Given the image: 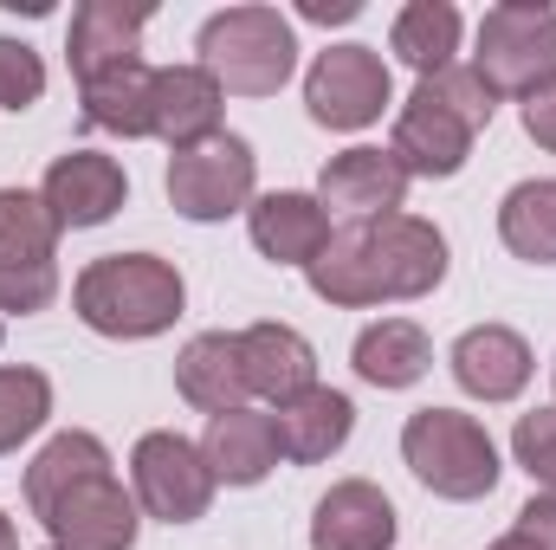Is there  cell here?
<instances>
[{
	"instance_id": "1",
	"label": "cell",
	"mask_w": 556,
	"mask_h": 550,
	"mask_svg": "<svg viewBox=\"0 0 556 550\" xmlns=\"http://www.w3.org/2000/svg\"><path fill=\"white\" fill-rule=\"evenodd\" d=\"M72 311L98 337L149 343V337L175 330V317L188 311V278L175 273L162 253H104V260H91L78 273Z\"/></svg>"
},
{
	"instance_id": "2",
	"label": "cell",
	"mask_w": 556,
	"mask_h": 550,
	"mask_svg": "<svg viewBox=\"0 0 556 550\" xmlns=\"http://www.w3.org/2000/svg\"><path fill=\"white\" fill-rule=\"evenodd\" d=\"M194 65L227 91V98H278L298 72V26L260 7V0H240V7H220L201 20L194 33Z\"/></svg>"
},
{
	"instance_id": "3",
	"label": "cell",
	"mask_w": 556,
	"mask_h": 550,
	"mask_svg": "<svg viewBox=\"0 0 556 550\" xmlns=\"http://www.w3.org/2000/svg\"><path fill=\"white\" fill-rule=\"evenodd\" d=\"M402 460L433 499H453V505H472V499H492L498 486V440L485 434V421L466 409H415L402 427Z\"/></svg>"
},
{
	"instance_id": "4",
	"label": "cell",
	"mask_w": 556,
	"mask_h": 550,
	"mask_svg": "<svg viewBox=\"0 0 556 550\" xmlns=\"http://www.w3.org/2000/svg\"><path fill=\"white\" fill-rule=\"evenodd\" d=\"M479 78L498 98H531L556 85V7L551 0H498L479 20V52H472Z\"/></svg>"
},
{
	"instance_id": "5",
	"label": "cell",
	"mask_w": 556,
	"mask_h": 550,
	"mask_svg": "<svg viewBox=\"0 0 556 550\" xmlns=\"http://www.w3.org/2000/svg\"><path fill=\"white\" fill-rule=\"evenodd\" d=\"M304 111H311L317 130H337V137H356V130L382 124V111H395L389 59L363 39L324 46L304 72Z\"/></svg>"
},
{
	"instance_id": "6",
	"label": "cell",
	"mask_w": 556,
	"mask_h": 550,
	"mask_svg": "<svg viewBox=\"0 0 556 550\" xmlns=\"http://www.w3.org/2000/svg\"><path fill=\"white\" fill-rule=\"evenodd\" d=\"M130 492H137L142 518H155V525H194V518H207L220 479H214L201 440H188L175 427H149L130 447Z\"/></svg>"
},
{
	"instance_id": "7",
	"label": "cell",
	"mask_w": 556,
	"mask_h": 550,
	"mask_svg": "<svg viewBox=\"0 0 556 550\" xmlns=\"http://www.w3.org/2000/svg\"><path fill=\"white\" fill-rule=\"evenodd\" d=\"M168 208L181 214V221H227V214H247L253 201H260V155H253V142L233 137V130H220L214 142H201V149H181V155H168Z\"/></svg>"
},
{
	"instance_id": "8",
	"label": "cell",
	"mask_w": 556,
	"mask_h": 550,
	"mask_svg": "<svg viewBox=\"0 0 556 550\" xmlns=\"http://www.w3.org/2000/svg\"><path fill=\"white\" fill-rule=\"evenodd\" d=\"M317 201H324L330 227H376L389 214H408V168L389 149L356 142V149H343V155L324 162Z\"/></svg>"
},
{
	"instance_id": "9",
	"label": "cell",
	"mask_w": 556,
	"mask_h": 550,
	"mask_svg": "<svg viewBox=\"0 0 556 550\" xmlns=\"http://www.w3.org/2000/svg\"><path fill=\"white\" fill-rule=\"evenodd\" d=\"M369 240V273L382 304H415L427 291L446 285V234L420 214H389L376 227H363Z\"/></svg>"
},
{
	"instance_id": "10",
	"label": "cell",
	"mask_w": 556,
	"mask_h": 550,
	"mask_svg": "<svg viewBox=\"0 0 556 550\" xmlns=\"http://www.w3.org/2000/svg\"><path fill=\"white\" fill-rule=\"evenodd\" d=\"M39 201L59 221V234H85V227H104V221L124 214L130 175L104 149H65V155H52V168L39 182Z\"/></svg>"
},
{
	"instance_id": "11",
	"label": "cell",
	"mask_w": 556,
	"mask_h": 550,
	"mask_svg": "<svg viewBox=\"0 0 556 550\" xmlns=\"http://www.w3.org/2000/svg\"><path fill=\"white\" fill-rule=\"evenodd\" d=\"M39 525H46L52 550H137L142 505L117 473H98V479L72 486Z\"/></svg>"
},
{
	"instance_id": "12",
	"label": "cell",
	"mask_w": 556,
	"mask_h": 550,
	"mask_svg": "<svg viewBox=\"0 0 556 550\" xmlns=\"http://www.w3.org/2000/svg\"><path fill=\"white\" fill-rule=\"evenodd\" d=\"M479 130L466 117H453L433 91H408V104H395V130H389V155L408 168V182H446L466 168Z\"/></svg>"
},
{
	"instance_id": "13",
	"label": "cell",
	"mask_w": 556,
	"mask_h": 550,
	"mask_svg": "<svg viewBox=\"0 0 556 550\" xmlns=\"http://www.w3.org/2000/svg\"><path fill=\"white\" fill-rule=\"evenodd\" d=\"M446 370H453V383H459L472 402L498 409V402H518V396L531 389L538 357H531L525 330H511V324H472V330L453 337Z\"/></svg>"
},
{
	"instance_id": "14",
	"label": "cell",
	"mask_w": 556,
	"mask_h": 550,
	"mask_svg": "<svg viewBox=\"0 0 556 550\" xmlns=\"http://www.w3.org/2000/svg\"><path fill=\"white\" fill-rule=\"evenodd\" d=\"M227 130V91L201 72V65H162L155 72V98H149V137L181 149H201Z\"/></svg>"
},
{
	"instance_id": "15",
	"label": "cell",
	"mask_w": 556,
	"mask_h": 550,
	"mask_svg": "<svg viewBox=\"0 0 556 550\" xmlns=\"http://www.w3.org/2000/svg\"><path fill=\"white\" fill-rule=\"evenodd\" d=\"M247 234H253V247L273 260V266H311L324 247H330V214H324V201L317 195H304V188H273V195H260L253 208H247Z\"/></svg>"
},
{
	"instance_id": "16",
	"label": "cell",
	"mask_w": 556,
	"mask_h": 550,
	"mask_svg": "<svg viewBox=\"0 0 556 550\" xmlns=\"http://www.w3.org/2000/svg\"><path fill=\"white\" fill-rule=\"evenodd\" d=\"M395 505L376 479H337L311 512V550H395Z\"/></svg>"
},
{
	"instance_id": "17",
	"label": "cell",
	"mask_w": 556,
	"mask_h": 550,
	"mask_svg": "<svg viewBox=\"0 0 556 550\" xmlns=\"http://www.w3.org/2000/svg\"><path fill=\"white\" fill-rule=\"evenodd\" d=\"M175 389L188 409H201L207 421L227 409H247L253 389H247V357H240V330H201L181 343L175 357Z\"/></svg>"
},
{
	"instance_id": "18",
	"label": "cell",
	"mask_w": 556,
	"mask_h": 550,
	"mask_svg": "<svg viewBox=\"0 0 556 550\" xmlns=\"http://www.w3.org/2000/svg\"><path fill=\"white\" fill-rule=\"evenodd\" d=\"M142 33H149V7H124V0H85L72 13V33H65V59H72V78H98L111 65H137L142 59Z\"/></svg>"
},
{
	"instance_id": "19",
	"label": "cell",
	"mask_w": 556,
	"mask_h": 550,
	"mask_svg": "<svg viewBox=\"0 0 556 550\" xmlns=\"http://www.w3.org/2000/svg\"><path fill=\"white\" fill-rule=\"evenodd\" d=\"M240 357H247V389L260 402H273V409L298 402L304 389H317V350L291 324H247L240 330Z\"/></svg>"
},
{
	"instance_id": "20",
	"label": "cell",
	"mask_w": 556,
	"mask_h": 550,
	"mask_svg": "<svg viewBox=\"0 0 556 550\" xmlns=\"http://www.w3.org/2000/svg\"><path fill=\"white\" fill-rule=\"evenodd\" d=\"M273 427H278V453H285L291 466H324L330 453L350 447V434H356V402H350L343 389L317 383V389H304L298 402L273 409Z\"/></svg>"
},
{
	"instance_id": "21",
	"label": "cell",
	"mask_w": 556,
	"mask_h": 550,
	"mask_svg": "<svg viewBox=\"0 0 556 550\" xmlns=\"http://www.w3.org/2000/svg\"><path fill=\"white\" fill-rule=\"evenodd\" d=\"M201 453H207V466H214V479L220 486H266L278 473V427L273 414L260 409H227L207 421V434H201Z\"/></svg>"
},
{
	"instance_id": "22",
	"label": "cell",
	"mask_w": 556,
	"mask_h": 550,
	"mask_svg": "<svg viewBox=\"0 0 556 550\" xmlns=\"http://www.w3.org/2000/svg\"><path fill=\"white\" fill-rule=\"evenodd\" d=\"M350 370H356L369 389H415L420 376L433 370V337L420 330L415 317H376V324L356 330Z\"/></svg>"
},
{
	"instance_id": "23",
	"label": "cell",
	"mask_w": 556,
	"mask_h": 550,
	"mask_svg": "<svg viewBox=\"0 0 556 550\" xmlns=\"http://www.w3.org/2000/svg\"><path fill=\"white\" fill-rule=\"evenodd\" d=\"M98 473H111V447H104L98 434H85V427L52 434V440L33 453V466H26V505H33V518H46L72 486H85V479H98Z\"/></svg>"
},
{
	"instance_id": "24",
	"label": "cell",
	"mask_w": 556,
	"mask_h": 550,
	"mask_svg": "<svg viewBox=\"0 0 556 550\" xmlns=\"http://www.w3.org/2000/svg\"><path fill=\"white\" fill-rule=\"evenodd\" d=\"M459 39H466V20L453 0H408L389 26V52L415 72V78H433L446 65H459Z\"/></svg>"
},
{
	"instance_id": "25",
	"label": "cell",
	"mask_w": 556,
	"mask_h": 550,
	"mask_svg": "<svg viewBox=\"0 0 556 550\" xmlns=\"http://www.w3.org/2000/svg\"><path fill=\"white\" fill-rule=\"evenodd\" d=\"M149 98H155V65H111L98 78L78 85V104H85V124L104 130V137L137 142L149 137Z\"/></svg>"
},
{
	"instance_id": "26",
	"label": "cell",
	"mask_w": 556,
	"mask_h": 550,
	"mask_svg": "<svg viewBox=\"0 0 556 550\" xmlns=\"http://www.w3.org/2000/svg\"><path fill=\"white\" fill-rule=\"evenodd\" d=\"M498 240L525 266H556V175H531L498 201Z\"/></svg>"
},
{
	"instance_id": "27",
	"label": "cell",
	"mask_w": 556,
	"mask_h": 550,
	"mask_svg": "<svg viewBox=\"0 0 556 550\" xmlns=\"http://www.w3.org/2000/svg\"><path fill=\"white\" fill-rule=\"evenodd\" d=\"M304 285H311L330 311H369V304H382L376 273H369V240H363V227H337L330 247L304 266Z\"/></svg>"
},
{
	"instance_id": "28",
	"label": "cell",
	"mask_w": 556,
	"mask_h": 550,
	"mask_svg": "<svg viewBox=\"0 0 556 550\" xmlns=\"http://www.w3.org/2000/svg\"><path fill=\"white\" fill-rule=\"evenodd\" d=\"M0 266H59V221L39 188H0Z\"/></svg>"
},
{
	"instance_id": "29",
	"label": "cell",
	"mask_w": 556,
	"mask_h": 550,
	"mask_svg": "<svg viewBox=\"0 0 556 550\" xmlns=\"http://www.w3.org/2000/svg\"><path fill=\"white\" fill-rule=\"evenodd\" d=\"M52 421V376L26 363H0V453H20Z\"/></svg>"
},
{
	"instance_id": "30",
	"label": "cell",
	"mask_w": 556,
	"mask_h": 550,
	"mask_svg": "<svg viewBox=\"0 0 556 550\" xmlns=\"http://www.w3.org/2000/svg\"><path fill=\"white\" fill-rule=\"evenodd\" d=\"M420 91H433L453 117H466L472 130H485L492 124V111H498V91L479 78V65L472 59H459V65H446V72H433V78H420Z\"/></svg>"
},
{
	"instance_id": "31",
	"label": "cell",
	"mask_w": 556,
	"mask_h": 550,
	"mask_svg": "<svg viewBox=\"0 0 556 550\" xmlns=\"http://www.w3.org/2000/svg\"><path fill=\"white\" fill-rule=\"evenodd\" d=\"M511 460L531 473L538 492H556V409H531L511 427Z\"/></svg>"
},
{
	"instance_id": "32",
	"label": "cell",
	"mask_w": 556,
	"mask_h": 550,
	"mask_svg": "<svg viewBox=\"0 0 556 550\" xmlns=\"http://www.w3.org/2000/svg\"><path fill=\"white\" fill-rule=\"evenodd\" d=\"M46 98V59L26 39L0 33V111H33Z\"/></svg>"
},
{
	"instance_id": "33",
	"label": "cell",
	"mask_w": 556,
	"mask_h": 550,
	"mask_svg": "<svg viewBox=\"0 0 556 550\" xmlns=\"http://www.w3.org/2000/svg\"><path fill=\"white\" fill-rule=\"evenodd\" d=\"M59 298V266H0V317H33Z\"/></svg>"
},
{
	"instance_id": "34",
	"label": "cell",
	"mask_w": 556,
	"mask_h": 550,
	"mask_svg": "<svg viewBox=\"0 0 556 550\" xmlns=\"http://www.w3.org/2000/svg\"><path fill=\"white\" fill-rule=\"evenodd\" d=\"M518 117H525V137L538 142V149H551V155H556V85L531 91V98L518 104Z\"/></svg>"
},
{
	"instance_id": "35",
	"label": "cell",
	"mask_w": 556,
	"mask_h": 550,
	"mask_svg": "<svg viewBox=\"0 0 556 550\" xmlns=\"http://www.w3.org/2000/svg\"><path fill=\"white\" fill-rule=\"evenodd\" d=\"M511 532H525L538 550H556V492H538V499L518 512V525H511Z\"/></svg>"
},
{
	"instance_id": "36",
	"label": "cell",
	"mask_w": 556,
	"mask_h": 550,
	"mask_svg": "<svg viewBox=\"0 0 556 550\" xmlns=\"http://www.w3.org/2000/svg\"><path fill=\"white\" fill-rule=\"evenodd\" d=\"M363 13V0H304L298 7V20H311V26H350Z\"/></svg>"
},
{
	"instance_id": "37",
	"label": "cell",
	"mask_w": 556,
	"mask_h": 550,
	"mask_svg": "<svg viewBox=\"0 0 556 550\" xmlns=\"http://www.w3.org/2000/svg\"><path fill=\"white\" fill-rule=\"evenodd\" d=\"M485 550H538V545H531L525 532H505V538H492V545H485Z\"/></svg>"
},
{
	"instance_id": "38",
	"label": "cell",
	"mask_w": 556,
	"mask_h": 550,
	"mask_svg": "<svg viewBox=\"0 0 556 550\" xmlns=\"http://www.w3.org/2000/svg\"><path fill=\"white\" fill-rule=\"evenodd\" d=\"M0 550H20V532H13V518L0 512Z\"/></svg>"
},
{
	"instance_id": "39",
	"label": "cell",
	"mask_w": 556,
	"mask_h": 550,
	"mask_svg": "<svg viewBox=\"0 0 556 550\" xmlns=\"http://www.w3.org/2000/svg\"><path fill=\"white\" fill-rule=\"evenodd\" d=\"M551 383H556V357H551Z\"/></svg>"
},
{
	"instance_id": "40",
	"label": "cell",
	"mask_w": 556,
	"mask_h": 550,
	"mask_svg": "<svg viewBox=\"0 0 556 550\" xmlns=\"http://www.w3.org/2000/svg\"><path fill=\"white\" fill-rule=\"evenodd\" d=\"M46 550H52V545H46Z\"/></svg>"
}]
</instances>
